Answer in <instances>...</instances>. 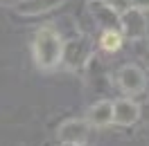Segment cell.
Returning a JSON list of instances; mask_svg holds the SVG:
<instances>
[{"instance_id": "cell-1", "label": "cell", "mask_w": 149, "mask_h": 146, "mask_svg": "<svg viewBox=\"0 0 149 146\" xmlns=\"http://www.w3.org/2000/svg\"><path fill=\"white\" fill-rule=\"evenodd\" d=\"M63 41L52 27H41L32 38V56L41 70H52L63 61Z\"/></svg>"}, {"instance_id": "cell-2", "label": "cell", "mask_w": 149, "mask_h": 146, "mask_svg": "<svg viewBox=\"0 0 149 146\" xmlns=\"http://www.w3.org/2000/svg\"><path fill=\"white\" fill-rule=\"evenodd\" d=\"M93 135V124L88 119H65L56 128V139L63 146H86Z\"/></svg>"}, {"instance_id": "cell-3", "label": "cell", "mask_w": 149, "mask_h": 146, "mask_svg": "<svg viewBox=\"0 0 149 146\" xmlns=\"http://www.w3.org/2000/svg\"><path fill=\"white\" fill-rule=\"evenodd\" d=\"M93 41L88 36H77L63 45V63L68 67H81L93 59Z\"/></svg>"}, {"instance_id": "cell-4", "label": "cell", "mask_w": 149, "mask_h": 146, "mask_svg": "<svg viewBox=\"0 0 149 146\" xmlns=\"http://www.w3.org/2000/svg\"><path fill=\"white\" fill-rule=\"evenodd\" d=\"M120 29H122V34H124L127 38H131V41L145 38L147 36V29H149V23H147L145 11L138 9V7H129L127 11H122Z\"/></svg>"}, {"instance_id": "cell-5", "label": "cell", "mask_w": 149, "mask_h": 146, "mask_svg": "<svg viewBox=\"0 0 149 146\" xmlns=\"http://www.w3.org/2000/svg\"><path fill=\"white\" fill-rule=\"evenodd\" d=\"M115 83L124 94H138V92L145 90V83H147V76L140 70L138 65H124L118 76H115Z\"/></svg>"}, {"instance_id": "cell-6", "label": "cell", "mask_w": 149, "mask_h": 146, "mask_svg": "<svg viewBox=\"0 0 149 146\" xmlns=\"http://www.w3.org/2000/svg\"><path fill=\"white\" fill-rule=\"evenodd\" d=\"M88 9H91V16L93 20L100 25L102 29H120V18L122 14L115 7L106 5L104 0H91L88 2Z\"/></svg>"}, {"instance_id": "cell-7", "label": "cell", "mask_w": 149, "mask_h": 146, "mask_svg": "<svg viewBox=\"0 0 149 146\" xmlns=\"http://www.w3.org/2000/svg\"><path fill=\"white\" fill-rule=\"evenodd\" d=\"M113 108H115V117H113V124H118V126H131V124H136L140 117V108L136 101L131 99H120L113 103Z\"/></svg>"}, {"instance_id": "cell-8", "label": "cell", "mask_w": 149, "mask_h": 146, "mask_svg": "<svg viewBox=\"0 0 149 146\" xmlns=\"http://www.w3.org/2000/svg\"><path fill=\"white\" fill-rule=\"evenodd\" d=\"M65 0H18L16 2V11L23 16H38V14H47L54 7L63 5Z\"/></svg>"}, {"instance_id": "cell-9", "label": "cell", "mask_w": 149, "mask_h": 146, "mask_svg": "<svg viewBox=\"0 0 149 146\" xmlns=\"http://www.w3.org/2000/svg\"><path fill=\"white\" fill-rule=\"evenodd\" d=\"M113 117H115V108L106 99L93 103L91 110H88V121L93 126H109V124H113Z\"/></svg>"}, {"instance_id": "cell-10", "label": "cell", "mask_w": 149, "mask_h": 146, "mask_svg": "<svg viewBox=\"0 0 149 146\" xmlns=\"http://www.w3.org/2000/svg\"><path fill=\"white\" fill-rule=\"evenodd\" d=\"M122 36H124V34L118 32V29H104L100 45H102L104 52H118L122 47Z\"/></svg>"}, {"instance_id": "cell-11", "label": "cell", "mask_w": 149, "mask_h": 146, "mask_svg": "<svg viewBox=\"0 0 149 146\" xmlns=\"http://www.w3.org/2000/svg\"><path fill=\"white\" fill-rule=\"evenodd\" d=\"M104 2H106V5H111V7H115V9L120 11H127L131 7V0H104Z\"/></svg>"}, {"instance_id": "cell-12", "label": "cell", "mask_w": 149, "mask_h": 146, "mask_svg": "<svg viewBox=\"0 0 149 146\" xmlns=\"http://www.w3.org/2000/svg\"><path fill=\"white\" fill-rule=\"evenodd\" d=\"M131 7H138L142 11H149V0H131Z\"/></svg>"}, {"instance_id": "cell-13", "label": "cell", "mask_w": 149, "mask_h": 146, "mask_svg": "<svg viewBox=\"0 0 149 146\" xmlns=\"http://www.w3.org/2000/svg\"><path fill=\"white\" fill-rule=\"evenodd\" d=\"M147 38H149V29H147Z\"/></svg>"}]
</instances>
